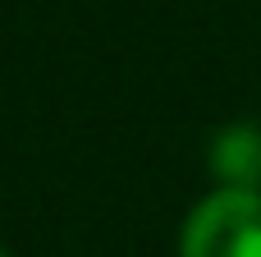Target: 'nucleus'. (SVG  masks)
<instances>
[{
    "label": "nucleus",
    "instance_id": "1",
    "mask_svg": "<svg viewBox=\"0 0 261 257\" xmlns=\"http://www.w3.org/2000/svg\"><path fill=\"white\" fill-rule=\"evenodd\" d=\"M179 257H261V189H216L184 221Z\"/></svg>",
    "mask_w": 261,
    "mask_h": 257
},
{
    "label": "nucleus",
    "instance_id": "3",
    "mask_svg": "<svg viewBox=\"0 0 261 257\" xmlns=\"http://www.w3.org/2000/svg\"><path fill=\"white\" fill-rule=\"evenodd\" d=\"M0 257H9V253H5V248H0Z\"/></svg>",
    "mask_w": 261,
    "mask_h": 257
},
{
    "label": "nucleus",
    "instance_id": "2",
    "mask_svg": "<svg viewBox=\"0 0 261 257\" xmlns=\"http://www.w3.org/2000/svg\"><path fill=\"white\" fill-rule=\"evenodd\" d=\"M211 175L220 189H261V129L229 124L211 143Z\"/></svg>",
    "mask_w": 261,
    "mask_h": 257
}]
</instances>
